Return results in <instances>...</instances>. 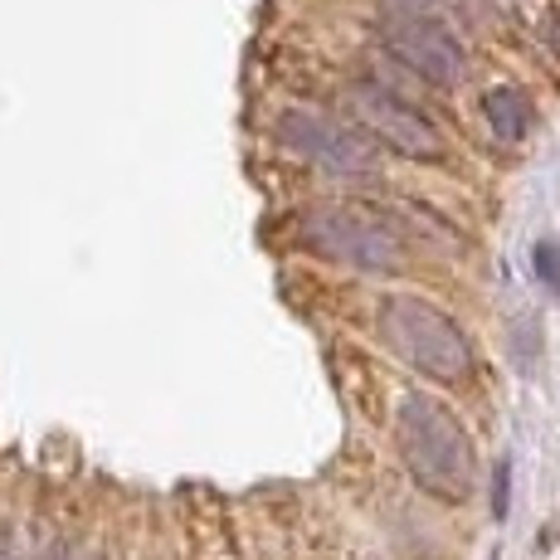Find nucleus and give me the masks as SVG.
<instances>
[{
	"label": "nucleus",
	"instance_id": "nucleus-1",
	"mask_svg": "<svg viewBox=\"0 0 560 560\" xmlns=\"http://www.w3.org/2000/svg\"><path fill=\"white\" fill-rule=\"evenodd\" d=\"M395 448L409 478L439 502H468L478 492V448L444 400L409 390L395 409Z\"/></svg>",
	"mask_w": 560,
	"mask_h": 560
},
{
	"label": "nucleus",
	"instance_id": "nucleus-2",
	"mask_svg": "<svg viewBox=\"0 0 560 560\" xmlns=\"http://www.w3.org/2000/svg\"><path fill=\"white\" fill-rule=\"evenodd\" d=\"M375 331H381V341L409 365V371L429 375V381L458 385L472 375L468 331H463L444 307L429 303V298L390 293L381 307H375Z\"/></svg>",
	"mask_w": 560,
	"mask_h": 560
},
{
	"label": "nucleus",
	"instance_id": "nucleus-3",
	"mask_svg": "<svg viewBox=\"0 0 560 560\" xmlns=\"http://www.w3.org/2000/svg\"><path fill=\"white\" fill-rule=\"evenodd\" d=\"M273 142L331 180H371L381 171V142L361 122L317 113V107H283L273 117Z\"/></svg>",
	"mask_w": 560,
	"mask_h": 560
},
{
	"label": "nucleus",
	"instance_id": "nucleus-4",
	"mask_svg": "<svg viewBox=\"0 0 560 560\" xmlns=\"http://www.w3.org/2000/svg\"><path fill=\"white\" fill-rule=\"evenodd\" d=\"M298 240L327 264L357 268V273H395L405 264V240L390 220L357 205H317L298 214Z\"/></svg>",
	"mask_w": 560,
	"mask_h": 560
},
{
	"label": "nucleus",
	"instance_id": "nucleus-5",
	"mask_svg": "<svg viewBox=\"0 0 560 560\" xmlns=\"http://www.w3.org/2000/svg\"><path fill=\"white\" fill-rule=\"evenodd\" d=\"M375 39L381 49L400 63L405 73H415L429 89H458L468 73V49L434 10H381L375 20Z\"/></svg>",
	"mask_w": 560,
	"mask_h": 560
},
{
	"label": "nucleus",
	"instance_id": "nucleus-6",
	"mask_svg": "<svg viewBox=\"0 0 560 560\" xmlns=\"http://www.w3.org/2000/svg\"><path fill=\"white\" fill-rule=\"evenodd\" d=\"M341 103H347L351 122H361L381 147H390V152H400L409 161H444V137H439V127L409 98L385 89L381 79H371V73L351 79L347 89H341Z\"/></svg>",
	"mask_w": 560,
	"mask_h": 560
},
{
	"label": "nucleus",
	"instance_id": "nucleus-7",
	"mask_svg": "<svg viewBox=\"0 0 560 560\" xmlns=\"http://www.w3.org/2000/svg\"><path fill=\"white\" fill-rule=\"evenodd\" d=\"M482 117H488V127L498 132V142H526V132H532V122H536L532 98H526L522 89H512V83L482 93Z\"/></svg>",
	"mask_w": 560,
	"mask_h": 560
},
{
	"label": "nucleus",
	"instance_id": "nucleus-8",
	"mask_svg": "<svg viewBox=\"0 0 560 560\" xmlns=\"http://www.w3.org/2000/svg\"><path fill=\"white\" fill-rule=\"evenodd\" d=\"M532 268H536V278H541L551 293H560V244L556 240H541L532 249Z\"/></svg>",
	"mask_w": 560,
	"mask_h": 560
},
{
	"label": "nucleus",
	"instance_id": "nucleus-9",
	"mask_svg": "<svg viewBox=\"0 0 560 560\" xmlns=\"http://www.w3.org/2000/svg\"><path fill=\"white\" fill-rule=\"evenodd\" d=\"M508 488H512V463H498V472H492V516H508Z\"/></svg>",
	"mask_w": 560,
	"mask_h": 560
},
{
	"label": "nucleus",
	"instance_id": "nucleus-10",
	"mask_svg": "<svg viewBox=\"0 0 560 560\" xmlns=\"http://www.w3.org/2000/svg\"><path fill=\"white\" fill-rule=\"evenodd\" d=\"M39 560H73V556H69V546H49V551L39 556Z\"/></svg>",
	"mask_w": 560,
	"mask_h": 560
}]
</instances>
